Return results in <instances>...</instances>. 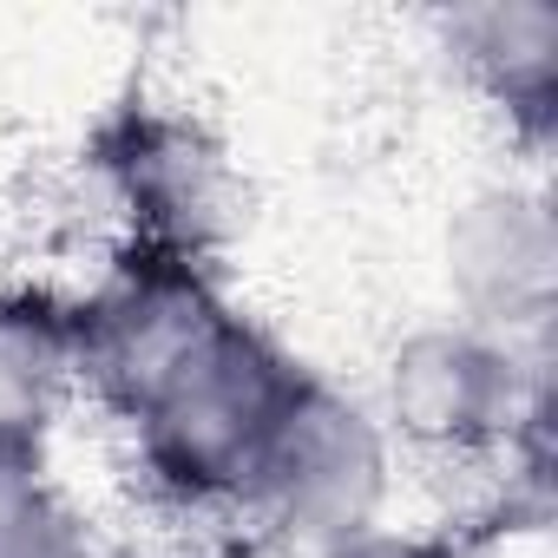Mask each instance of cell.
<instances>
[{
    "instance_id": "6da1fadb",
    "label": "cell",
    "mask_w": 558,
    "mask_h": 558,
    "mask_svg": "<svg viewBox=\"0 0 558 558\" xmlns=\"http://www.w3.org/2000/svg\"><path fill=\"white\" fill-rule=\"evenodd\" d=\"M316 368L250 310H223L119 421L138 499L178 525H236L250 480Z\"/></svg>"
},
{
    "instance_id": "7a4b0ae2",
    "label": "cell",
    "mask_w": 558,
    "mask_h": 558,
    "mask_svg": "<svg viewBox=\"0 0 558 558\" xmlns=\"http://www.w3.org/2000/svg\"><path fill=\"white\" fill-rule=\"evenodd\" d=\"M362 395L408 466L506 473L512 460H551V349L460 316L401 329Z\"/></svg>"
},
{
    "instance_id": "3957f363",
    "label": "cell",
    "mask_w": 558,
    "mask_h": 558,
    "mask_svg": "<svg viewBox=\"0 0 558 558\" xmlns=\"http://www.w3.org/2000/svg\"><path fill=\"white\" fill-rule=\"evenodd\" d=\"M401 486L408 460L368 395L316 368L276 427L236 525L269 558H323L388 525L401 512Z\"/></svg>"
},
{
    "instance_id": "277c9868",
    "label": "cell",
    "mask_w": 558,
    "mask_h": 558,
    "mask_svg": "<svg viewBox=\"0 0 558 558\" xmlns=\"http://www.w3.org/2000/svg\"><path fill=\"white\" fill-rule=\"evenodd\" d=\"M223 310H236L223 290V263L158 243H112L93 283L73 290L86 408L112 427Z\"/></svg>"
},
{
    "instance_id": "5b68a950",
    "label": "cell",
    "mask_w": 558,
    "mask_h": 558,
    "mask_svg": "<svg viewBox=\"0 0 558 558\" xmlns=\"http://www.w3.org/2000/svg\"><path fill=\"white\" fill-rule=\"evenodd\" d=\"M440 316L551 349L558 316V210L538 171L506 165L460 184L434 223Z\"/></svg>"
},
{
    "instance_id": "8992f818",
    "label": "cell",
    "mask_w": 558,
    "mask_h": 558,
    "mask_svg": "<svg viewBox=\"0 0 558 558\" xmlns=\"http://www.w3.org/2000/svg\"><path fill=\"white\" fill-rule=\"evenodd\" d=\"M93 178L119 217V243H158L217 263L236 217V165L223 138L171 106H125L99 138H93Z\"/></svg>"
},
{
    "instance_id": "52a82bcc",
    "label": "cell",
    "mask_w": 558,
    "mask_h": 558,
    "mask_svg": "<svg viewBox=\"0 0 558 558\" xmlns=\"http://www.w3.org/2000/svg\"><path fill=\"white\" fill-rule=\"evenodd\" d=\"M440 47L525 171L545 165L558 132V8L551 0H480L440 14Z\"/></svg>"
},
{
    "instance_id": "ba28073f",
    "label": "cell",
    "mask_w": 558,
    "mask_h": 558,
    "mask_svg": "<svg viewBox=\"0 0 558 558\" xmlns=\"http://www.w3.org/2000/svg\"><path fill=\"white\" fill-rule=\"evenodd\" d=\"M86 414L73 290L0 283V460H53L66 421Z\"/></svg>"
},
{
    "instance_id": "9c48e42d",
    "label": "cell",
    "mask_w": 558,
    "mask_h": 558,
    "mask_svg": "<svg viewBox=\"0 0 558 558\" xmlns=\"http://www.w3.org/2000/svg\"><path fill=\"white\" fill-rule=\"evenodd\" d=\"M0 558H112V545L53 460H0Z\"/></svg>"
},
{
    "instance_id": "30bf717a",
    "label": "cell",
    "mask_w": 558,
    "mask_h": 558,
    "mask_svg": "<svg viewBox=\"0 0 558 558\" xmlns=\"http://www.w3.org/2000/svg\"><path fill=\"white\" fill-rule=\"evenodd\" d=\"M323 558H480V551H473V538L453 532V525H408V519H388V525H375V532H362V538H349V545H336V551H323Z\"/></svg>"
}]
</instances>
